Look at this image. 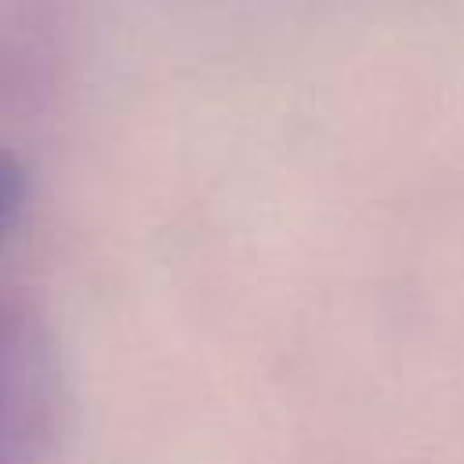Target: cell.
Returning a JSON list of instances; mask_svg holds the SVG:
<instances>
[{
  "mask_svg": "<svg viewBox=\"0 0 464 464\" xmlns=\"http://www.w3.org/2000/svg\"><path fill=\"white\" fill-rule=\"evenodd\" d=\"M22 199H25V174H22L18 160H11L7 152H0V236L14 221Z\"/></svg>",
  "mask_w": 464,
  "mask_h": 464,
  "instance_id": "obj_2",
  "label": "cell"
},
{
  "mask_svg": "<svg viewBox=\"0 0 464 464\" xmlns=\"http://www.w3.org/2000/svg\"><path fill=\"white\" fill-rule=\"evenodd\" d=\"M54 413V362L44 330L0 312V464H33Z\"/></svg>",
  "mask_w": 464,
  "mask_h": 464,
  "instance_id": "obj_1",
  "label": "cell"
}]
</instances>
